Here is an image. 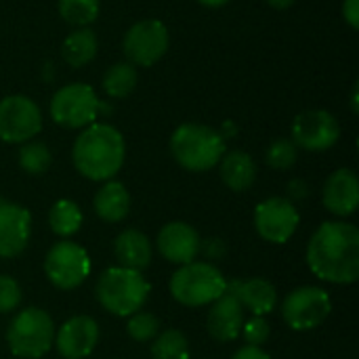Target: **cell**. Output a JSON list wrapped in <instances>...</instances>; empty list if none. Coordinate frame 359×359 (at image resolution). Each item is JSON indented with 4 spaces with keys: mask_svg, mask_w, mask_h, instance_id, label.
I'll list each match as a JSON object with an SVG mask.
<instances>
[{
    "mask_svg": "<svg viewBox=\"0 0 359 359\" xmlns=\"http://www.w3.org/2000/svg\"><path fill=\"white\" fill-rule=\"evenodd\" d=\"M19 305H21L19 284L8 276H0V313H11Z\"/></svg>",
    "mask_w": 359,
    "mask_h": 359,
    "instance_id": "obj_32",
    "label": "cell"
},
{
    "mask_svg": "<svg viewBox=\"0 0 359 359\" xmlns=\"http://www.w3.org/2000/svg\"><path fill=\"white\" fill-rule=\"evenodd\" d=\"M200 4H204V6H208V8H219V6H225L229 0H198Z\"/></svg>",
    "mask_w": 359,
    "mask_h": 359,
    "instance_id": "obj_38",
    "label": "cell"
},
{
    "mask_svg": "<svg viewBox=\"0 0 359 359\" xmlns=\"http://www.w3.org/2000/svg\"><path fill=\"white\" fill-rule=\"evenodd\" d=\"M99 97L90 84L74 82L61 86L50 99V118L63 128H86L99 116Z\"/></svg>",
    "mask_w": 359,
    "mask_h": 359,
    "instance_id": "obj_7",
    "label": "cell"
},
{
    "mask_svg": "<svg viewBox=\"0 0 359 359\" xmlns=\"http://www.w3.org/2000/svg\"><path fill=\"white\" fill-rule=\"evenodd\" d=\"M231 359H271L269 353H265L261 347H252V345H244L242 349H238Z\"/></svg>",
    "mask_w": 359,
    "mask_h": 359,
    "instance_id": "obj_35",
    "label": "cell"
},
{
    "mask_svg": "<svg viewBox=\"0 0 359 359\" xmlns=\"http://www.w3.org/2000/svg\"><path fill=\"white\" fill-rule=\"evenodd\" d=\"M93 206H95V212L99 215V219H103L107 223H120L126 219V215L130 210L128 189L120 181H105L101 185V189L95 194Z\"/></svg>",
    "mask_w": 359,
    "mask_h": 359,
    "instance_id": "obj_22",
    "label": "cell"
},
{
    "mask_svg": "<svg viewBox=\"0 0 359 359\" xmlns=\"http://www.w3.org/2000/svg\"><path fill=\"white\" fill-rule=\"evenodd\" d=\"M97 48H99V42H97L95 32L90 27H78L63 40L61 55H63L67 65L82 67L95 59Z\"/></svg>",
    "mask_w": 359,
    "mask_h": 359,
    "instance_id": "obj_23",
    "label": "cell"
},
{
    "mask_svg": "<svg viewBox=\"0 0 359 359\" xmlns=\"http://www.w3.org/2000/svg\"><path fill=\"white\" fill-rule=\"evenodd\" d=\"M307 265L330 284H353L359 278V229L353 223L326 221L309 240Z\"/></svg>",
    "mask_w": 359,
    "mask_h": 359,
    "instance_id": "obj_1",
    "label": "cell"
},
{
    "mask_svg": "<svg viewBox=\"0 0 359 359\" xmlns=\"http://www.w3.org/2000/svg\"><path fill=\"white\" fill-rule=\"evenodd\" d=\"M341 137L339 120L326 109L301 111L292 122V143L307 151H326Z\"/></svg>",
    "mask_w": 359,
    "mask_h": 359,
    "instance_id": "obj_13",
    "label": "cell"
},
{
    "mask_svg": "<svg viewBox=\"0 0 359 359\" xmlns=\"http://www.w3.org/2000/svg\"><path fill=\"white\" fill-rule=\"evenodd\" d=\"M50 162H53L50 149L42 141H27L19 149V166L27 175H34V177L44 175L50 168Z\"/></svg>",
    "mask_w": 359,
    "mask_h": 359,
    "instance_id": "obj_27",
    "label": "cell"
},
{
    "mask_svg": "<svg viewBox=\"0 0 359 359\" xmlns=\"http://www.w3.org/2000/svg\"><path fill=\"white\" fill-rule=\"evenodd\" d=\"M225 276L208 261H191L181 265L170 278V294L185 307L210 305L225 292Z\"/></svg>",
    "mask_w": 359,
    "mask_h": 359,
    "instance_id": "obj_5",
    "label": "cell"
},
{
    "mask_svg": "<svg viewBox=\"0 0 359 359\" xmlns=\"http://www.w3.org/2000/svg\"><path fill=\"white\" fill-rule=\"evenodd\" d=\"M99 343V326L88 316L69 318L57 332H55V347L57 353L65 359L88 358Z\"/></svg>",
    "mask_w": 359,
    "mask_h": 359,
    "instance_id": "obj_14",
    "label": "cell"
},
{
    "mask_svg": "<svg viewBox=\"0 0 359 359\" xmlns=\"http://www.w3.org/2000/svg\"><path fill=\"white\" fill-rule=\"evenodd\" d=\"M330 311H332L330 294L318 286H301L292 290L282 305L284 322L297 332H307L322 326L328 320Z\"/></svg>",
    "mask_w": 359,
    "mask_h": 359,
    "instance_id": "obj_9",
    "label": "cell"
},
{
    "mask_svg": "<svg viewBox=\"0 0 359 359\" xmlns=\"http://www.w3.org/2000/svg\"><path fill=\"white\" fill-rule=\"evenodd\" d=\"M76 170L90 181H111L126 158V145L122 133L111 124L86 126L72 149Z\"/></svg>",
    "mask_w": 359,
    "mask_h": 359,
    "instance_id": "obj_2",
    "label": "cell"
},
{
    "mask_svg": "<svg viewBox=\"0 0 359 359\" xmlns=\"http://www.w3.org/2000/svg\"><path fill=\"white\" fill-rule=\"evenodd\" d=\"M114 255L118 261V267L143 271L151 263V242L145 233L137 229H124L116 242H114Z\"/></svg>",
    "mask_w": 359,
    "mask_h": 359,
    "instance_id": "obj_20",
    "label": "cell"
},
{
    "mask_svg": "<svg viewBox=\"0 0 359 359\" xmlns=\"http://www.w3.org/2000/svg\"><path fill=\"white\" fill-rule=\"evenodd\" d=\"M301 215L288 198H269L255 208V229L271 244H286L299 229Z\"/></svg>",
    "mask_w": 359,
    "mask_h": 359,
    "instance_id": "obj_12",
    "label": "cell"
},
{
    "mask_svg": "<svg viewBox=\"0 0 359 359\" xmlns=\"http://www.w3.org/2000/svg\"><path fill=\"white\" fill-rule=\"evenodd\" d=\"M269 334H271V328H269L267 320L261 316H255L252 320L244 322V326H242V337H244L246 345H252V347H263L269 341Z\"/></svg>",
    "mask_w": 359,
    "mask_h": 359,
    "instance_id": "obj_31",
    "label": "cell"
},
{
    "mask_svg": "<svg viewBox=\"0 0 359 359\" xmlns=\"http://www.w3.org/2000/svg\"><path fill=\"white\" fill-rule=\"evenodd\" d=\"M324 206L337 217H349L359 204V179L351 168L334 170L324 185Z\"/></svg>",
    "mask_w": 359,
    "mask_h": 359,
    "instance_id": "obj_18",
    "label": "cell"
},
{
    "mask_svg": "<svg viewBox=\"0 0 359 359\" xmlns=\"http://www.w3.org/2000/svg\"><path fill=\"white\" fill-rule=\"evenodd\" d=\"M307 194H309V187H307V183H305V181H301V179H292V181L288 183V196H290V202H292V200H303V198H307Z\"/></svg>",
    "mask_w": 359,
    "mask_h": 359,
    "instance_id": "obj_36",
    "label": "cell"
},
{
    "mask_svg": "<svg viewBox=\"0 0 359 359\" xmlns=\"http://www.w3.org/2000/svg\"><path fill=\"white\" fill-rule=\"evenodd\" d=\"M219 166H221V179L231 191H246L252 187L257 179V164L252 156L242 149L227 151L221 158Z\"/></svg>",
    "mask_w": 359,
    "mask_h": 359,
    "instance_id": "obj_21",
    "label": "cell"
},
{
    "mask_svg": "<svg viewBox=\"0 0 359 359\" xmlns=\"http://www.w3.org/2000/svg\"><path fill=\"white\" fill-rule=\"evenodd\" d=\"M200 252H204V257H206V259H210V261H219V259L227 252V246H225V242H223V240H219V238H210V240L200 242Z\"/></svg>",
    "mask_w": 359,
    "mask_h": 359,
    "instance_id": "obj_33",
    "label": "cell"
},
{
    "mask_svg": "<svg viewBox=\"0 0 359 359\" xmlns=\"http://www.w3.org/2000/svg\"><path fill=\"white\" fill-rule=\"evenodd\" d=\"M269 6H273V8H278V11H284V8H288V6H292L297 0H265Z\"/></svg>",
    "mask_w": 359,
    "mask_h": 359,
    "instance_id": "obj_37",
    "label": "cell"
},
{
    "mask_svg": "<svg viewBox=\"0 0 359 359\" xmlns=\"http://www.w3.org/2000/svg\"><path fill=\"white\" fill-rule=\"evenodd\" d=\"M137 86V67L128 61L114 63L103 74V90L111 99H124L128 97Z\"/></svg>",
    "mask_w": 359,
    "mask_h": 359,
    "instance_id": "obj_25",
    "label": "cell"
},
{
    "mask_svg": "<svg viewBox=\"0 0 359 359\" xmlns=\"http://www.w3.org/2000/svg\"><path fill=\"white\" fill-rule=\"evenodd\" d=\"M170 154L185 170L204 172L219 166L225 156V139L212 126L187 122L172 133Z\"/></svg>",
    "mask_w": 359,
    "mask_h": 359,
    "instance_id": "obj_3",
    "label": "cell"
},
{
    "mask_svg": "<svg viewBox=\"0 0 359 359\" xmlns=\"http://www.w3.org/2000/svg\"><path fill=\"white\" fill-rule=\"evenodd\" d=\"M242 326H244V307L238 301L231 284L227 282L225 292L212 303V309L208 311L206 330L215 341L229 343L242 334Z\"/></svg>",
    "mask_w": 359,
    "mask_h": 359,
    "instance_id": "obj_15",
    "label": "cell"
},
{
    "mask_svg": "<svg viewBox=\"0 0 359 359\" xmlns=\"http://www.w3.org/2000/svg\"><path fill=\"white\" fill-rule=\"evenodd\" d=\"M126 332L133 341L137 343H149L158 337L160 332V320L154 313L147 311H137L133 316H128V324H126Z\"/></svg>",
    "mask_w": 359,
    "mask_h": 359,
    "instance_id": "obj_29",
    "label": "cell"
},
{
    "mask_svg": "<svg viewBox=\"0 0 359 359\" xmlns=\"http://www.w3.org/2000/svg\"><path fill=\"white\" fill-rule=\"evenodd\" d=\"M44 273L48 282L59 290H74L90 276L88 252L69 240L57 242L44 259Z\"/></svg>",
    "mask_w": 359,
    "mask_h": 359,
    "instance_id": "obj_8",
    "label": "cell"
},
{
    "mask_svg": "<svg viewBox=\"0 0 359 359\" xmlns=\"http://www.w3.org/2000/svg\"><path fill=\"white\" fill-rule=\"evenodd\" d=\"M351 109L358 114L359 111V105H358V84L353 86V93H351Z\"/></svg>",
    "mask_w": 359,
    "mask_h": 359,
    "instance_id": "obj_39",
    "label": "cell"
},
{
    "mask_svg": "<svg viewBox=\"0 0 359 359\" xmlns=\"http://www.w3.org/2000/svg\"><path fill=\"white\" fill-rule=\"evenodd\" d=\"M97 301L105 311L118 318H128L143 309L149 299L151 286L141 271L109 267L97 280Z\"/></svg>",
    "mask_w": 359,
    "mask_h": 359,
    "instance_id": "obj_4",
    "label": "cell"
},
{
    "mask_svg": "<svg viewBox=\"0 0 359 359\" xmlns=\"http://www.w3.org/2000/svg\"><path fill=\"white\" fill-rule=\"evenodd\" d=\"M200 236L198 231L183 223V221H172L166 223L160 233H158V252L175 265H187L196 261L200 255Z\"/></svg>",
    "mask_w": 359,
    "mask_h": 359,
    "instance_id": "obj_17",
    "label": "cell"
},
{
    "mask_svg": "<svg viewBox=\"0 0 359 359\" xmlns=\"http://www.w3.org/2000/svg\"><path fill=\"white\" fill-rule=\"evenodd\" d=\"M299 149L290 139H276L265 154V160L276 170H288L297 162Z\"/></svg>",
    "mask_w": 359,
    "mask_h": 359,
    "instance_id": "obj_30",
    "label": "cell"
},
{
    "mask_svg": "<svg viewBox=\"0 0 359 359\" xmlns=\"http://www.w3.org/2000/svg\"><path fill=\"white\" fill-rule=\"evenodd\" d=\"M154 359H189V343L181 330H164L151 343Z\"/></svg>",
    "mask_w": 359,
    "mask_h": 359,
    "instance_id": "obj_26",
    "label": "cell"
},
{
    "mask_svg": "<svg viewBox=\"0 0 359 359\" xmlns=\"http://www.w3.org/2000/svg\"><path fill=\"white\" fill-rule=\"evenodd\" d=\"M42 128V114L36 101L23 95L0 99V139L6 143H27Z\"/></svg>",
    "mask_w": 359,
    "mask_h": 359,
    "instance_id": "obj_11",
    "label": "cell"
},
{
    "mask_svg": "<svg viewBox=\"0 0 359 359\" xmlns=\"http://www.w3.org/2000/svg\"><path fill=\"white\" fill-rule=\"evenodd\" d=\"M48 225L59 238H69L82 227V210L72 200H57L48 212Z\"/></svg>",
    "mask_w": 359,
    "mask_h": 359,
    "instance_id": "obj_24",
    "label": "cell"
},
{
    "mask_svg": "<svg viewBox=\"0 0 359 359\" xmlns=\"http://www.w3.org/2000/svg\"><path fill=\"white\" fill-rule=\"evenodd\" d=\"M238 301L242 303L244 309H248L252 316H261L265 318L267 313H271L276 309L278 303V290L269 280L263 278H252L246 282L233 280L229 282Z\"/></svg>",
    "mask_w": 359,
    "mask_h": 359,
    "instance_id": "obj_19",
    "label": "cell"
},
{
    "mask_svg": "<svg viewBox=\"0 0 359 359\" xmlns=\"http://www.w3.org/2000/svg\"><path fill=\"white\" fill-rule=\"evenodd\" d=\"M343 17H345V21L353 27V29H358L359 27V0H345V4H343Z\"/></svg>",
    "mask_w": 359,
    "mask_h": 359,
    "instance_id": "obj_34",
    "label": "cell"
},
{
    "mask_svg": "<svg viewBox=\"0 0 359 359\" xmlns=\"http://www.w3.org/2000/svg\"><path fill=\"white\" fill-rule=\"evenodd\" d=\"M6 343L15 358L40 359L55 343V324L44 309L27 307L13 318L6 330Z\"/></svg>",
    "mask_w": 359,
    "mask_h": 359,
    "instance_id": "obj_6",
    "label": "cell"
},
{
    "mask_svg": "<svg viewBox=\"0 0 359 359\" xmlns=\"http://www.w3.org/2000/svg\"><path fill=\"white\" fill-rule=\"evenodd\" d=\"M168 44V27L158 19H143L128 27L122 40V50L128 63L149 67L166 55Z\"/></svg>",
    "mask_w": 359,
    "mask_h": 359,
    "instance_id": "obj_10",
    "label": "cell"
},
{
    "mask_svg": "<svg viewBox=\"0 0 359 359\" xmlns=\"http://www.w3.org/2000/svg\"><path fill=\"white\" fill-rule=\"evenodd\" d=\"M32 236V215L27 208L11 202H0V257H19Z\"/></svg>",
    "mask_w": 359,
    "mask_h": 359,
    "instance_id": "obj_16",
    "label": "cell"
},
{
    "mask_svg": "<svg viewBox=\"0 0 359 359\" xmlns=\"http://www.w3.org/2000/svg\"><path fill=\"white\" fill-rule=\"evenodd\" d=\"M99 0H59V15L76 27H86L99 17Z\"/></svg>",
    "mask_w": 359,
    "mask_h": 359,
    "instance_id": "obj_28",
    "label": "cell"
}]
</instances>
